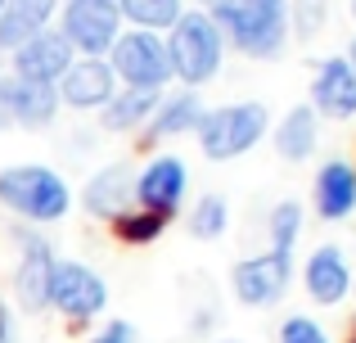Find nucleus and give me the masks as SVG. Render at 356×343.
<instances>
[{"mask_svg": "<svg viewBox=\"0 0 356 343\" xmlns=\"http://www.w3.org/2000/svg\"><path fill=\"white\" fill-rule=\"evenodd\" d=\"M270 136V109L261 99H235V104H217L203 109L194 141H199L203 159L208 163H230L243 159L248 150H257Z\"/></svg>", "mask_w": 356, "mask_h": 343, "instance_id": "nucleus-3", "label": "nucleus"}, {"mask_svg": "<svg viewBox=\"0 0 356 343\" xmlns=\"http://www.w3.org/2000/svg\"><path fill=\"white\" fill-rule=\"evenodd\" d=\"M0 343H18V330H14V317H9V308L0 303Z\"/></svg>", "mask_w": 356, "mask_h": 343, "instance_id": "nucleus-29", "label": "nucleus"}, {"mask_svg": "<svg viewBox=\"0 0 356 343\" xmlns=\"http://www.w3.org/2000/svg\"><path fill=\"white\" fill-rule=\"evenodd\" d=\"M108 68H113L118 86L136 90H163L172 81V59H167L163 32H145V27H122V36L108 50Z\"/></svg>", "mask_w": 356, "mask_h": 343, "instance_id": "nucleus-5", "label": "nucleus"}, {"mask_svg": "<svg viewBox=\"0 0 356 343\" xmlns=\"http://www.w3.org/2000/svg\"><path fill=\"white\" fill-rule=\"evenodd\" d=\"M122 23L145 27V32H167L185 14V0H118Z\"/></svg>", "mask_w": 356, "mask_h": 343, "instance_id": "nucleus-22", "label": "nucleus"}, {"mask_svg": "<svg viewBox=\"0 0 356 343\" xmlns=\"http://www.w3.org/2000/svg\"><path fill=\"white\" fill-rule=\"evenodd\" d=\"M208 14H212V23L221 27L226 45H235L248 59L270 63L293 41L289 0H212Z\"/></svg>", "mask_w": 356, "mask_h": 343, "instance_id": "nucleus-1", "label": "nucleus"}, {"mask_svg": "<svg viewBox=\"0 0 356 343\" xmlns=\"http://www.w3.org/2000/svg\"><path fill=\"white\" fill-rule=\"evenodd\" d=\"M50 308L68 321H95L108 308V285L99 271H90L86 262L72 257H54V276H50Z\"/></svg>", "mask_w": 356, "mask_h": 343, "instance_id": "nucleus-7", "label": "nucleus"}, {"mask_svg": "<svg viewBox=\"0 0 356 343\" xmlns=\"http://www.w3.org/2000/svg\"><path fill=\"white\" fill-rule=\"evenodd\" d=\"M348 343H356V335H352V339H348Z\"/></svg>", "mask_w": 356, "mask_h": 343, "instance_id": "nucleus-35", "label": "nucleus"}, {"mask_svg": "<svg viewBox=\"0 0 356 343\" xmlns=\"http://www.w3.org/2000/svg\"><path fill=\"white\" fill-rule=\"evenodd\" d=\"M163 90H136V86H118V95L99 109V131H113V136H127V131H140V127L154 118Z\"/></svg>", "mask_w": 356, "mask_h": 343, "instance_id": "nucleus-21", "label": "nucleus"}, {"mask_svg": "<svg viewBox=\"0 0 356 343\" xmlns=\"http://www.w3.org/2000/svg\"><path fill=\"white\" fill-rule=\"evenodd\" d=\"M203 95L199 90H190V86H181L176 95H163L158 99V109H154V118L145 122V141H172V136H185V131H194L199 127V118H203Z\"/></svg>", "mask_w": 356, "mask_h": 343, "instance_id": "nucleus-20", "label": "nucleus"}, {"mask_svg": "<svg viewBox=\"0 0 356 343\" xmlns=\"http://www.w3.org/2000/svg\"><path fill=\"white\" fill-rule=\"evenodd\" d=\"M81 203H86V212L99 217V221L122 217L127 208H136V172H131L127 163H108V168H99L86 181V190H81Z\"/></svg>", "mask_w": 356, "mask_h": 343, "instance_id": "nucleus-17", "label": "nucleus"}, {"mask_svg": "<svg viewBox=\"0 0 356 343\" xmlns=\"http://www.w3.org/2000/svg\"><path fill=\"white\" fill-rule=\"evenodd\" d=\"M163 41H167V59H172V77L190 90L208 86L221 72V63H226V36L212 23L208 9H185L167 27Z\"/></svg>", "mask_w": 356, "mask_h": 343, "instance_id": "nucleus-2", "label": "nucleus"}, {"mask_svg": "<svg viewBox=\"0 0 356 343\" xmlns=\"http://www.w3.org/2000/svg\"><path fill=\"white\" fill-rule=\"evenodd\" d=\"M0 9H5V0H0Z\"/></svg>", "mask_w": 356, "mask_h": 343, "instance_id": "nucleus-36", "label": "nucleus"}, {"mask_svg": "<svg viewBox=\"0 0 356 343\" xmlns=\"http://www.w3.org/2000/svg\"><path fill=\"white\" fill-rule=\"evenodd\" d=\"M59 90L54 86H36V81H23V77H0V113L9 118V122L27 127V131H41V127L54 122V113H59Z\"/></svg>", "mask_w": 356, "mask_h": 343, "instance_id": "nucleus-14", "label": "nucleus"}, {"mask_svg": "<svg viewBox=\"0 0 356 343\" xmlns=\"http://www.w3.org/2000/svg\"><path fill=\"white\" fill-rule=\"evenodd\" d=\"M266 235H270V248L293 253V244L302 239V203H298V199L275 203V208H270V217H266Z\"/></svg>", "mask_w": 356, "mask_h": 343, "instance_id": "nucleus-24", "label": "nucleus"}, {"mask_svg": "<svg viewBox=\"0 0 356 343\" xmlns=\"http://www.w3.org/2000/svg\"><path fill=\"white\" fill-rule=\"evenodd\" d=\"M217 343H243V339H217Z\"/></svg>", "mask_w": 356, "mask_h": 343, "instance_id": "nucleus-32", "label": "nucleus"}, {"mask_svg": "<svg viewBox=\"0 0 356 343\" xmlns=\"http://www.w3.org/2000/svg\"><path fill=\"white\" fill-rule=\"evenodd\" d=\"M226 226H230V203L221 199V194H203V199L190 208V217H185V230H190V239H199V244L221 239Z\"/></svg>", "mask_w": 356, "mask_h": 343, "instance_id": "nucleus-23", "label": "nucleus"}, {"mask_svg": "<svg viewBox=\"0 0 356 343\" xmlns=\"http://www.w3.org/2000/svg\"><path fill=\"white\" fill-rule=\"evenodd\" d=\"M0 208L32 226L63 221L72 208V185L45 163H14L0 172Z\"/></svg>", "mask_w": 356, "mask_h": 343, "instance_id": "nucleus-4", "label": "nucleus"}, {"mask_svg": "<svg viewBox=\"0 0 356 343\" xmlns=\"http://www.w3.org/2000/svg\"><path fill=\"white\" fill-rule=\"evenodd\" d=\"M312 208L321 221H348L356 212V168L348 159L321 163V172L312 181Z\"/></svg>", "mask_w": 356, "mask_h": 343, "instance_id": "nucleus-16", "label": "nucleus"}, {"mask_svg": "<svg viewBox=\"0 0 356 343\" xmlns=\"http://www.w3.org/2000/svg\"><path fill=\"white\" fill-rule=\"evenodd\" d=\"M59 5L63 0H5V9H0V50L14 54L36 32H45L50 18L59 14Z\"/></svg>", "mask_w": 356, "mask_h": 343, "instance_id": "nucleus-19", "label": "nucleus"}, {"mask_svg": "<svg viewBox=\"0 0 356 343\" xmlns=\"http://www.w3.org/2000/svg\"><path fill=\"white\" fill-rule=\"evenodd\" d=\"M352 23H356V0H352Z\"/></svg>", "mask_w": 356, "mask_h": 343, "instance_id": "nucleus-33", "label": "nucleus"}, {"mask_svg": "<svg viewBox=\"0 0 356 343\" xmlns=\"http://www.w3.org/2000/svg\"><path fill=\"white\" fill-rule=\"evenodd\" d=\"M113 5H118V0H113Z\"/></svg>", "mask_w": 356, "mask_h": 343, "instance_id": "nucleus-37", "label": "nucleus"}, {"mask_svg": "<svg viewBox=\"0 0 356 343\" xmlns=\"http://www.w3.org/2000/svg\"><path fill=\"white\" fill-rule=\"evenodd\" d=\"M5 127H9V118H5V113H0V131H5Z\"/></svg>", "mask_w": 356, "mask_h": 343, "instance_id": "nucleus-31", "label": "nucleus"}, {"mask_svg": "<svg viewBox=\"0 0 356 343\" xmlns=\"http://www.w3.org/2000/svg\"><path fill=\"white\" fill-rule=\"evenodd\" d=\"M50 276L54 253L41 235H18V266H14V298L27 317L50 308Z\"/></svg>", "mask_w": 356, "mask_h": 343, "instance_id": "nucleus-11", "label": "nucleus"}, {"mask_svg": "<svg viewBox=\"0 0 356 343\" xmlns=\"http://www.w3.org/2000/svg\"><path fill=\"white\" fill-rule=\"evenodd\" d=\"M54 90H59V104L77 109V113H99L118 95V77L108 59H72V68L59 77Z\"/></svg>", "mask_w": 356, "mask_h": 343, "instance_id": "nucleus-13", "label": "nucleus"}, {"mask_svg": "<svg viewBox=\"0 0 356 343\" xmlns=\"http://www.w3.org/2000/svg\"><path fill=\"white\" fill-rule=\"evenodd\" d=\"M348 63H352V68H356V41L348 45Z\"/></svg>", "mask_w": 356, "mask_h": 343, "instance_id": "nucleus-30", "label": "nucleus"}, {"mask_svg": "<svg viewBox=\"0 0 356 343\" xmlns=\"http://www.w3.org/2000/svg\"><path fill=\"white\" fill-rule=\"evenodd\" d=\"M312 109H316V118H334V122L356 118V68L348 63V54H330V59L316 63Z\"/></svg>", "mask_w": 356, "mask_h": 343, "instance_id": "nucleus-12", "label": "nucleus"}, {"mask_svg": "<svg viewBox=\"0 0 356 343\" xmlns=\"http://www.w3.org/2000/svg\"><path fill=\"white\" fill-rule=\"evenodd\" d=\"M289 280H293V253H280V248H266L257 257H243V262L230 266V294L243 308H270L289 294Z\"/></svg>", "mask_w": 356, "mask_h": 343, "instance_id": "nucleus-8", "label": "nucleus"}, {"mask_svg": "<svg viewBox=\"0 0 356 343\" xmlns=\"http://www.w3.org/2000/svg\"><path fill=\"white\" fill-rule=\"evenodd\" d=\"M185 190H190V168L176 154H158L154 163H145L136 176V208L158 212V217H176Z\"/></svg>", "mask_w": 356, "mask_h": 343, "instance_id": "nucleus-9", "label": "nucleus"}, {"mask_svg": "<svg viewBox=\"0 0 356 343\" xmlns=\"http://www.w3.org/2000/svg\"><path fill=\"white\" fill-rule=\"evenodd\" d=\"M330 18V0H289V23H293V36L312 41L316 32Z\"/></svg>", "mask_w": 356, "mask_h": 343, "instance_id": "nucleus-26", "label": "nucleus"}, {"mask_svg": "<svg viewBox=\"0 0 356 343\" xmlns=\"http://www.w3.org/2000/svg\"><path fill=\"white\" fill-rule=\"evenodd\" d=\"M302 289H307V298L321 303V308H339L352 294V266H348V257H343L339 244H321V248L307 253Z\"/></svg>", "mask_w": 356, "mask_h": 343, "instance_id": "nucleus-15", "label": "nucleus"}, {"mask_svg": "<svg viewBox=\"0 0 356 343\" xmlns=\"http://www.w3.org/2000/svg\"><path fill=\"white\" fill-rule=\"evenodd\" d=\"M280 343H334V339L316 317H302V312H298V317L280 321Z\"/></svg>", "mask_w": 356, "mask_h": 343, "instance_id": "nucleus-27", "label": "nucleus"}, {"mask_svg": "<svg viewBox=\"0 0 356 343\" xmlns=\"http://www.w3.org/2000/svg\"><path fill=\"white\" fill-rule=\"evenodd\" d=\"M208 5H212V0H208Z\"/></svg>", "mask_w": 356, "mask_h": 343, "instance_id": "nucleus-38", "label": "nucleus"}, {"mask_svg": "<svg viewBox=\"0 0 356 343\" xmlns=\"http://www.w3.org/2000/svg\"><path fill=\"white\" fill-rule=\"evenodd\" d=\"M90 343H140V339H136V326H131V321H108Z\"/></svg>", "mask_w": 356, "mask_h": 343, "instance_id": "nucleus-28", "label": "nucleus"}, {"mask_svg": "<svg viewBox=\"0 0 356 343\" xmlns=\"http://www.w3.org/2000/svg\"><path fill=\"white\" fill-rule=\"evenodd\" d=\"M0 68H5V50H0Z\"/></svg>", "mask_w": 356, "mask_h": 343, "instance_id": "nucleus-34", "label": "nucleus"}, {"mask_svg": "<svg viewBox=\"0 0 356 343\" xmlns=\"http://www.w3.org/2000/svg\"><path fill=\"white\" fill-rule=\"evenodd\" d=\"M72 45L59 36V27H45V32H36L27 45H18L14 54H9V72L23 81H36V86H59V77L72 68Z\"/></svg>", "mask_w": 356, "mask_h": 343, "instance_id": "nucleus-10", "label": "nucleus"}, {"mask_svg": "<svg viewBox=\"0 0 356 343\" xmlns=\"http://www.w3.org/2000/svg\"><path fill=\"white\" fill-rule=\"evenodd\" d=\"M167 226H172V217H158V212H145V208H127L122 217H113L122 244H154Z\"/></svg>", "mask_w": 356, "mask_h": 343, "instance_id": "nucleus-25", "label": "nucleus"}, {"mask_svg": "<svg viewBox=\"0 0 356 343\" xmlns=\"http://www.w3.org/2000/svg\"><path fill=\"white\" fill-rule=\"evenodd\" d=\"M59 36L81 59H108L122 36V9L113 0H68L59 5Z\"/></svg>", "mask_w": 356, "mask_h": 343, "instance_id": "nucleus-6", "label": "nucleus"}, {"mask_svg": "<svg viewBox=\"0 0 356 343\" xmlns=\"http://www.w3.org/2000/svg\"><path fill=\"white\" fill-rule=\"evenodd\" d=\"M270 145L284 163H307L321 145V118L312 104H293L275 127H270Z\"/></svg>", "mask_w": 356, "mask_h": 343, "instance_id": "nucleus-18", "label": "nucleus"}]
</instances>
